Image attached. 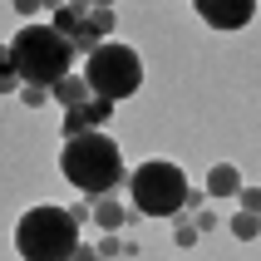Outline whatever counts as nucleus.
I'll return each mask as SVG.
<instances>
[{
    "instance_id": "obj_2",
    "label": "nucleus",
    "mask_w": 261,
    "mask_h": 261,
    "mask_svg": "<svg viewBox=\"0 0 261 261\" xmlns=\"http://www.w3.org/2000/svg\"><path fill=\"white\" fill-rule=\"evenodd\" d=\"M5 55H10L15 74L25 79V89H55L74 64V44L49 25H25V30H15Z\"/></svg>"
},
{
    "instance_id": "obj_13",
    "label": "nucleus",
    "mask_w": 261,
    "mask_h": 261,
    "mask_svg": "<svg viewBox=\"0 0 261 261\" xmlns=\"http://www.w3.org/2000/svg\"><path fill=\"white\" fill-rule=\"evenodd\" d=\"M232 237H237V242H256V237H261V217H256V212H237V217H232Z\"/></svg>"
},
{
    "instance_id": "obj_19",
    "label": "nucleus",
    "mask_w": 261,
    "mask_h": 261,
    "mask_svg": "<svg viewBox=\"0 0 261 261\" xmlns=\"http://www.w3.org/2000/svg\"><path fill=\"white\" fill-rule=\"evenodd\" d=\"M10 10H20V15H35V10H44V5H40V0H15Z\"/></svg>"
},
{
    "instance_id": "obj_16",
    "label": "nucleus",
    "mask_w": 261,
    "mask_h": 261,
    "mask_svg": "<svg viewBox=\"0 0 261 261\" xmlns=\"http://www.w3.org/2000/svg\"><path fill=\"white\" fill-rule=\"evenodd\" d=\"M242 212H256L261 217V188H242Z\"/></svg>"
},
{
    "instance_id": "obj_14",
    "label": "nucleus",
    "mask_w": 261,
    "mask_h": 261,
    "mask_svg": "<svg viewBox=\"0 0 261 261\" xmlns=\"http://www.w3.org/2000/svg\"><path fill=\"white\" fill-rule=\"evenodd\" d=\"M197 237H202V232H197V222H192L188 212L173 217V242H177V247H197Z\"/></svg>"
},
{
    "instance_id": "obj_17",
    "label": "nucleus",
    "mask_w": 261,
    "mask_h": 261,
    "mask_svg": "<svg viewBox=\"0 0 261 261\" xmlns=\"http://www.w3.org/2000/svg\"><path fill=\"white\" fill-rule=\"evenodd\" d=\"M20 99H25V103H30V109H40V103H44V99H49V89H20Z\"/></svg>"
},
{
    "instance_id": "obj_18",
    "label": "nucleus",
    "mask_w": 261,
    "mask_h": 261,
    "mask_svg": "<svg viewBox=\"0 0 261 261\" xmlns=\"http://www.w3.org/2000/svg\"><path fill=\"white\" fill-rule=\"evenodd\" d=\"M202 202H207V192L202 188H188V207H182V212H202Z\"/></svg>"
},
{
    "instance_id": "obj_4",
    "label": "nucleus",
    "mask_w": 261,
    "mask_h": 261,
    "mask_svg": "<svg viewBox=\"0 0 261 261\" xmlns=\"http://www.w3.org/2000/svg\"><path fill=\"white\" fill-rule=\"evenodd\" d=\"M84 84H89V94L103 99V103L133 99V94L143 89V59H138V49H128V44H118V40L99 44V49L84 59Z\"/></svg>"
},
{
    "instance_id": "obj_5",
    "label": "nucleus",
    "mask_w": 261,
    "mask_h": 261,
    "mask_svg": "<svg viewBox=\"0 0 261 261\" xmlns=\"http://www.w3.org/2000/svg\"><path fill=\"white\" fill-rule=\"evenodd\" d=\"M188 173L168 158H153L143 163L138 173L128 177V192H133V207L143 212V217H182V207H188Z\"/></svg>"
},
{
    "instance_id": "obj_20",
    "label": "nucleus",
    "mask_w": 261,
    "mask_h": 261,
    "mask_svg": "<svg viewBox=\"0 0 261 261\" xmlns=\"http://www.w3.org/2000/svg\"><path fill=\"white\" fill-rule=\"evenodd\" d=\"M192 222H197V232H212V227H217V217H212V212H197Z\"/></svg>"
},
{
    "instance_id": "obj_11",
    "label": "nucleus",
    "mask_w": 261,
    "mask_h": 261,
    "mask_svg": "<svg viewBox=\"0 0 261 261\" xmlns=\"http://www.w3.org/2000/svg\"><path fill=\"white\" fill-rule=\"evenodd\" d=\"M89 212H94V222H99V232H118V227L133 217V212H123V207L109 202V197H94V202H89Z\"/></svg>"
},
{
    "instance_id": "obj_21",
    "label": "nucleus",
    "mask_w": 261,
    "mask_h": 261,
    "mask_svg": "<svg viewBox=\"0 0 261 261\" xmlns=\"http://www.w3.org/2000/svg\"><path fill=\"white\" fill-rule=\"evenodd\" d=\"M74 261H103V256H99L94 247H79V251H74Z\"/></svg>"
},
{
    "instance_id": "obj_6",
    "label": "nucleus",
    "mask_w": 261,
    "mask_h": 261,
    "mask_svg": "<svg viewBox=\"0 0 261 261\" xmlns=\"http://www.w3.org/2000/svg\"><path fill=\"white\" fill-rule=\"evenodd\" d=\"M192 10L212 30H247L256 15V0H192Z\"/></svg>"
},
{
    "instance_id": "obj_9",
    "label": "nucleus",
    "mask_w": 261,
    "mask_h": 261,
    "mask_svg": "<svg viewBox=\"0 0 261 261\" xmlns=\"http://www.w3.org/2000/svg\"><path fill=\"white\" fill-rule=\"evenodd\" d=\"M49 99H55V103H64V114H69V109H84V103L94 99V94H89L84 74H64V79H59V84L49 89Z\"/></svg>"
},
{
    "instance_id": "obj_3",
    "label": "nucleus",
    "mask_w": 261,
    "mask_h": 261,
    "mask_svg": "<svg viewBox=\"0 0 261 261\" xmlns=\"http://www.w3.org/2000/svg\"><path fill=\"white\" fill-rule=\"evenodd\" d=\"M59 173L89 197H109L123 182V153L109 133H84L59 148Z\"/></svg>"
},
{
    "instance_id": "obj_15",
    "label": "nucleus",
    "mask_w": 261,
    "mask_h": 261,
    "mask_svg": "<svg viewBox=\"0 0 261 261\" xmlns=\"http://www.w3.org/2000/svg\"><path fill=\"white\" fill-rule=\"evenodd\" d=\"M20 84V74H15V64H10V55L0 49V94H10V89Z\"/></svg>"
},
{
    "instance_id": "obj_12",
    "label": "nucleus",
    "mask_w": 261,
    "mask_h": 261,
    "mask_svg": "<svg viewBox=\"0 0 261 261\" xmlns=\"http://www.w3.org/2000/svg\"><path fill=\"white\" fill-rule=\"evenodd\" d=\"M79 114H84V128H89V133H99L103 123L114 118V103H103V99H89L84 109H79Z\"/></svg>"
},
{
    "instance_id": "obj_7",
    "label": "nucleus",
    "mask_w": 261,
    "mask_h": 261,
    "mask_svg": "<svg viewBox=\"0 0 261 261\" xmlns=\"http://www.w3.org/2000/svg\"><path fill=\"white\" fill-rule=\"evenodd\" d=\"M114 5H89L84 15V30L74 35V55H94L99 44H109V35H114Z\"/></svg>"
},
{
    "instance_id": "obj_8",
    "label": "nucleus",
    "mask_w": 261,
    "mask_h": 261,
    "mask_svg": "<svg viewBox=\"0 0 261 261\" xmlns=\"http://www.w3.org/2000/svg\"><path fill=\"white\" fill-rule=\"evenodd\" d=\"M242 188H247V182H242V173H237L232 163H217V168H207V197H242Z\"/></svg>"
},
{
    "instance_id": "obj_10",
    "label": "nucleus",
    "mask_w": 261,
    "mask_h": 261,
    "mask_svg": "<svg viewBox=\"0 0 261 261\" xmlns=\"http://www.w3.org/2000/svg\"><path fill=\"white\" fill-rule=\"evenodd\" d=\"M84 15H89V5H55V20H49V30H59V35L74 44V35L84 30Z\"/></svg>"
},
{
    "instance_id": "obj_1",
    "label": "nucleus",
    "mask_w": 261,
    "mask_h": 261,
    "mask_svg": "<svg viewBox=\"0 0 261 261\" xmlns=\"http://www.w3.org/2000/svg\"><path fill=\"white\" fill-rule=\"evenodd\" d=\"M79 242V222L69 217V207L59 202H40L25 207V217L15 222V251L20 261H74Z\"/></svg>"
}]
</instances>
